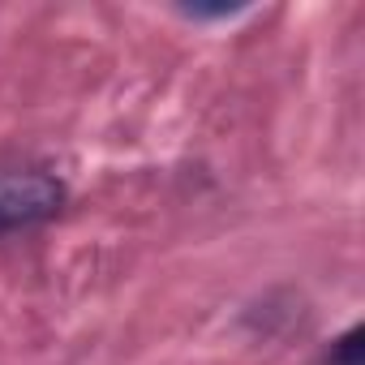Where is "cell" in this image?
<instances>
[{"mask_svg":"<svg viewBox=\"0 0 365 365\" xmlns=\"http://www.w3.org/2000/svg\"><path fill=\"white\" fill-rule=\"evenodd\" d=\"M65 207V185L43 168L0 172V232H22L56 220Z\"/></svg>","mask_w":365,"mask_h":365,"instance_id":"1","label":"cell"},{"mask_svg":"<svg viewBox=\"0 0 365 365\" xmlns=\"http://www.w3.org/2000/svg\"><path fill=\"white\" fill-rule=\"evenodd\" d=\"M327 365H365V331H361V327H348V331L331 344Z\"/></svg>","mask_w":365,"mask_h":365,"instance_id":"2","label":"cell"}]
</instances>
